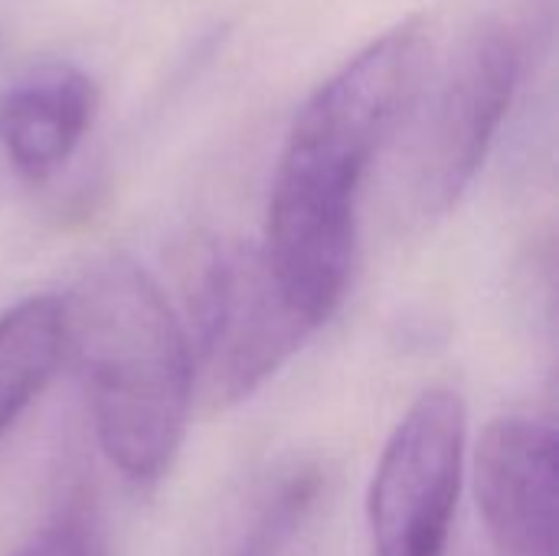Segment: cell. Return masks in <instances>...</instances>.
<instances>
[{
  "label": "cell",
  "mask_w": 559,
  "mask_h": 556,
  "mask_svg": "<svg viewBox=\"0 0 559 556\" xmlns=\"http://www.w3.org/2000/svg\"><path fill=\"white\" fill-rule=\"evenodd\" d=\"M10 556H108L98 531L75 511L33 531Z\"/></svg>",
  "instance_id": "30bf717a"
},
{
  "label": "cell",
  "mask_w": 559,
  "mask_h": 556,
  "mask_svg": "<svg viewBox=\"0 0 559 556\" xmlns=\"http://www.w3.org/2000/svg\"><path fill=\"white\" fill-rule=\"evenodd\" d=\"M324 488V472L311 462L275 469L239 514L223 556H275L308 521Z\"/></svg>",
  "instance_id": "9c48e42d"
},
{
  "label": "cell",
  "mask_w": 559,
  "mask_h": 556,
  "mask_svg": "<svg viewBox=\"0 0 559 556\" xmlns=\"http://www.w3.org/2000/svg\"><path fill=\"white\" fill-rule=\"evenodd\" d=\"M98 115V85L75 66H49L0 98V147L13 170L39 184L82 144Z\"/></svg>",
  "instance_id": "52a82bcc"
},
{
  "label": "cell",
  "mask_w": 559,
  "mask_h": 556,
  "mask_svg": "<svg viewBox=\"0 0 559 556\" xmlns=\"http://www.w3.org/2000/svg\"><path fill=\"white\" fill-rule=\"evenodd\" d=\"M66 354V305L33 295L0 315V439L52 380Z\"/></svg>",
  "instance_id": "ba28073f"
},
{
  "label": "cell",
  "mask_w": 559,
  "mask_h": 556,
  "mask_svg": "<svg viewBox=\"0 0 559 556\" xmlns=\"http://www.w3.org/2000/svg\"><path fill=\"white\" fill-rule=\"evenodd\" d=\"M66 305L72 351L95 436L131 482H157L177 459L190 403L193 351L160 285L131 259L92 265Z\"/></svg>",
  "instance_id": "7a4b0ae2"
},
{
  "label": "cell",
  "mask_w": 559,
  "mask_h": 556,
  "mask_svg": "<svg viewBox=\"0 0 559 556\" xmlns=\"http://www.w3.org/2000/svg\"><path fill=\"white\" fill-rule=\"evenodd\" d=\"M429 59L432 26L406 16L324 79L292 121L259 249L285 301L314 331L344 301L364 177L413 108Z\"/></svg>",
  "instance_id": "6da1fadb"
},
{
  "label": "cell",
  "mask_w": 559,
  "mask_h": 556,
  "mask_svg": "<svg viewBox=\"0 0 559 556\" xmlns=\"http://www.w3.org/2000/svg\"><path fill=\"white\" fill-rule=\"evenodd\" d=\"M468 446L465 400L426 390L390 433L367 492L373 556H445Z\"/></svg>",
  "instance_id": "277c9868"
},
{
  "label": "cell",
  "mask_w": 559,
  "mask_h": 556,
  "mask_svg": "<svg viewBox=\"0 0 559 556\" xmlns=\"http://www.w3.org/2000/svg\"><path fill=\"white\" fill-rule=\"evenodd\" d=\"M521 82V46L501 23L478 26L442 72L413 141L409 193L419 216H445L478 177Z\"/></svg>",
  "instance_id": "5b68a950"
},
{
  "label": "cell",
  "mask_w": 559,
  "mask_h": 556,
  "mask_svg": "<svg viewBox=\"0 0 559 556\" xmlns=\"http://www.w3.org/2000/svg\"><path fill=\"white\" fill-rule=\"evenodd\" d=\"M475 492L498 556L559 554V439L550 423L491 419L475 452Z\"/></svg>",
  "instance_id": "8992f818"
},
{
  "label": "cell",
  "mask_w": 559,
  "mask_h": 556,
  "mask_svg": "<svg viewBox=\"0 0 559 556\" xmlns=\"http://www.w3.org/2000/svg\"><path fill=\"white\" fill-rule=\"evenodd\" d=\"M190 324L197 364L216 406L249 400L314 334L285 301L262 249L236 242H210L197 252Z\"/></svg>",
  "instance_id": "3957f363"
}]
</instances>
